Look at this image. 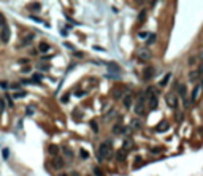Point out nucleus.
<instances>
[{"instance_id":"3","label":"nucleus","mask_w":203,"mask_h":176,"mask_svg":"<svg viewBox=\"0 0 203 176\" xmlns=\"http://www.w3.org/2000/svg\"><path fill=\"white\" fill-rule=\"evenodd\" d=\"M151 57H152V54H151V51L148 48H141L140 51H138V59H140L141 62H148Z\"/></svg>"},{"instance_id":"38","label":"nucleus","mask_w":203,"mask_h":176,"mask_svg":"<svg viewBox=\"0 0 203 176\" xmlns=\"http://www.w3.org/2000/svg\"><path fill=\"white\" fill-rule=\"evenodd\" d=\"M81 157H84V159H87L89 157V154H87L86 151H81Z\"/></svg>"},{"instance_id":"39","label":"nucleus","mask_w":203,"mask_h":176,"mask_svg":"<svg viewBox=\"0 0 203 176\" xmlns=\"http://www.w3.org/2000/svg\"><path fill=\"white\" fill-rule=\"evenodd\" d=\"M197 72H198V73H200V76L203 75V63H202V65H200V67H198V70H197Z\"/></svg>"},{"instance_id":"35","label":"nucleus","mask_w":203,"mask_h":176,"mask_svg":"<svg viewBox=\"0 0 203 176\" xmlns=\"http://www.w3.org/2000/svg\"><path fill=\"white\" fill-rule=\"evenodd\" d=\"M0 87H2V89H8V83L2 81V83H0Z\"/></svg>"},{"instance_id":"4","label":"nucleus","mask_w":203,"mask_h":176,"mask_svg":"<svg viewBox=\"0 0 203 176\" xmlns=\"http://www.w3.org/2000/svg\"><path fill=\"white\" fill-rule=\"evenodd\" d=\"M51 165H52L56 170H62L64 168V165H65V160H64L62 157H59V155H56V157L51 160Z\"/></svg>"},{"instance_id":"42","label":"nucleus","mask_w":203,"mask_h":176,"mask_svg":"<svg viewBox=\"0 0 203 176\" xmlns=\"http://www.w3.org/2000/svg\"><path fill=\"white\" fill-rule=\"evenodd\" d=\"M72 176H79V175H78V173H72Z\"/></svg>"},{"instance_id":"43","label":"nucleus","mask_w":203,"mask_h":176,"mask_svg":"<svg viewBox=\"0 0 203 176\" xmlns=\"http://www.w3.org/2000/svg\"><path fill=\"white\" fill-rule=\"evenodd\" d=\"M60 176H67V175H60Z\"/></svg>"},{"instance_id":"27","label":"nucleus","mask_w":203,"mask_h":176,"mask_svg":"<svg viewBox=\"0 0 203 176\" xmlns=\"http://www.w3.org/2000/svg\"><path fill=\"white\" fill-rule=\"evenodd\" d=\"M5 26H6V21H5V18H3V14L0 13V30H2Z\"/></svg>"},{"instance_id":"31","label":"nucleus","mask_w":203,"mask_h":176,"mask_svg":"<svg viewBox=\"0 0 203 176\" xmlns=\"http://www.w3.org/2000/svg\"><path fill=\"white\" fill-rule=\"evenodd\" d=\"M94 173H95V176H103V171H102L100 168H97V167L94 168Z\"/></svg>"},{"instance_id":"18","label":"nucleus","mask_w":203,"mask_h":176,"mask_svg":"<svg viewBox=\"0 0 203 176\" xmlns=\"http://www.w3.org/2000/svg\"><path fill=\"white\" fill-rule=\"evenodd\" d=\"M170 78H171V73H167V75H165L164 78H162V79H160V83H159V86H160V87H165V86H167V83H168V81H170Z\"/></svg>"},{"instance_id":"30","label":"nucleus","mask_w":203,"mask_h":176,"mask_svg":"<svg viewBox=\"0 0 203 176\" xmlns=\"http://www.w3.org/2000/svg\"><path fill=\"white\" fill-rule=\"evenodd\" d=\"M2 155H3V159H5V160H6V159H8V155H10V151L6 149V148H5V149L2 151Z\"/></svg>"},{"instance_id":"5","label":"nucleus","mask_w":203,"mask_h":176,"mask_svg":"<svg viewBox=\"0 0 203 176\" xmlns=\"http://www.w3.org/2000/svg\"><path fill=\"white\" fill-rule=\"evenodd\" d=\"M0 40H2V43H8L10 41V29H8V26H5L2 30H0Z\"/></svg>"},{"instance_id":"37","label":"nucleus","mask_w":203,"mask_h":176,"mask_svg":"<svg viewBox=\"0 0 203 176\" xmlns=\"http://www.w3.org/2000/svg\"><path fill=\"white\" fill-rule=\"evenodd\" d=\"M27 114H33V106H27Z\"/></svg>"},{"instance_id":"16","label":"nucleus","mask_w":203,"mask_h":176,"mask_svg":"<svg viewBox=\"0 0 203 176\" xmlns=\"http://www.w3.org/2000/svg\"><path fill=\"white\" fill-rule=\"evenodd\" d=\"M49 49H51V46L48 45V43H45V41H41L38 45V51H40V52H48Z\"/></svg>"},{"instance_id":"8","label":"nucleus","mask_w":203,"mask_h":176,"mask_svg":"<svg viewBox=\"0 0 203 176\" xmlns=\"http://www.w3.org/2000/svg\"><path fill=\"white\" fill-rule=\"evenodd\" d=\"M200 90H202V86L198 84V86H195V89H194V92H192V97H191V100H189V103H195L198 99V95H200Z\"/></svg>"},{"instance_id":"10","label":"nucleus","mask_w":203,"mask_h":176,"mask_svg":"<svg viewBox=\"0 0 203 176\" xmlns=\"http://www.w3.org/2000/svg\"><path fill=\"white\" fill-rule=\"evenodd\" d=\"M116 160L117 162H126L127 160V151H124V149L116 151Z\"/></svg>"},{"instance_id":"14","label":"nucleus","mask_w":203,"mask_h":176,"mask_svg":"<svg viewBox=\"0 0 203 176\" xmlns=\"http://www.w3.org/2000/svg\"><path fill=\"white\" fill-rule=\"evenodd\" d=\"M148 100H149V108L151 110L157 108V97H155L154 94H149V95H148Z\"/></svg>"},{"instance_id":"40","label":"nucleus","mask_w":203,"mask_h":176,"mask_svg":"<svg viewBox=\"0 0 203 176\" xmlns=\"http://www.w3.org/2000/svg\"><path fill=\"white\" fill-rule=\"evenodd\" d=\"M38 68H41V70H46V68H49V67H48V65H41V63H40V65H38Z\"/></svg>"},{"instance_id":"21","label":"nucleus","mask_w":203,"mask_h":176,"mask_svg":"<svg viewBox=\"0 0 203 176\" xmlns=\"http://www.w3.org/2000/svg\"><path fill=\"white\" fill-rule=\"evenodd\" d=\"M29 8H30V11H40L41 5H40L38 2H35V3H30V5H29Z\"/></svg>"},{"instance_id":"26","label":"nucleus","mask_w":203,"mask_h":176,"mask_svg":"<svg viewBox=\"0 0 203 176\" xmlns=\"http://www.w3.org/2000/svg\"><path fill=\"white\" fill-rule=\"evenodd\" d=\"M155 38H157V35H155V33H151V35L148 37V45H151V43H154V41H155Z\"/></svg>"},{"instance_id":"11","label":"nucleus","mask_w":203,"mask_h":176,"mask_svg":"<svg viewBox=\"0 0 203 176\" xmlns=\"http://www.w3.org/2000/svg\"><path fill=\"white\" fill-rule=\"evenodd\" d=\"M170 128V124H168V121H160V122L157 124V127H155V130L157 132H165Z\"/></svg>"},{"instance_id":"13","label":"nucleus","mask_w":203,"mask_h":176,"mask_svg":"<svg viewBox=\"0 0 203 176\" xmlns=\"http://www.w3.org/2000/svg\"><path fill=\"white\" fill-rule=\"evenodd\" d=\"M126 132H127V128L124 126H121V124H116V126L113 127V133L114 135H122V133H126Z\"/></svg>"},{"instance_id":"25","label":"nucleus","mask_w":203,"mask_h":176,"mask_svg":"<svg viewBox=\"0 0 203 176\" xmlns=\"http://www.w3.org/2000/svg\"><path fill=\"white\" fill-rule=\"evenodd\" d=\"M144 19H146V10H141V13L138 14V21L144 22Z\"/></svg>"},{"instance_id":"6","label":"nucleus","mask_w":203,"mask_h":176,"mask_svg":"<svg viewBox=\"0 0 203 176\" xmlns=\"http://www.w3.org/2000/svg\"><path fill=\"white\" fill-rule=\"evenodd\" d=\"M135 114L137 116H143L144 113H146V108H144V103H141V101H138L137 105H135Z\"/></svg>"},{"instance_id":"28","label":"nucleus","mask_w":203,"mask_h":176,"mask_svg":"<svg viewBox=\"0 0 203 176\" xmlns=\"http://www.w3.org/2000/svg\"><path fill=\"white\" fill-rule=\"evenodd\" d=\"M89 124H90V127H92V130L97 133V132H99V126H97V122H95V121H90Z\"/></svg>"},{"instance_id":"19","label":"nucleus","mask_w":203,"mask_h":176,"mask_svg":"<svg viewBox=\"0 0 203 176\" xmlns=\"http://www.w3.org/2000/svg\"><path fill=\"white\" fill-rule=\"evenodd\" d=\"M122 103H124V106H126V108H130L132 106V95H124Z\"/></svg>"},{"instance_id":"29","label":"nucleus","mask_w":203,"mask_h":176,"mask_svg":"<svg viewBox=\"0 0 203 176\" xmlns=\"http://www.w3.org/2000/svg\"><path fill=\"white\" fill-rule=\"evenodd\" d=\"M187 62H189V65H195V63H197V57H194V56H192V57H189V60H187Z\"/></svg>"},{"instance_id":"2","label":"nucleus","mask_w":203,"mask_h":176,"mask_svg":"<svg viewBox=\"0 0 203 176\" xmlns=\"http://www.w3.org/2000/svg\"><path fill=\"white\" fill-rule=\"evenodd\" d=\"M165 103L168 105L170 108H178V97H176V94H173V92H168L167 95H165Z\"/></svg>"},{"instance_id":"17","label":"nucleus","mask_w":203,"mask_h":176,"mask_svg":"<svg viewBox=\"0 0 203 176\" xmlns=\"http://www.w3.org/2000/svg\"><path fill=\"white\" fill-rule=\"evenodd\" d=\"M200 78V73L197 72V70H194V72H191L189 73V79H191V83H195V81Z\"/></svg>"},{"instance_id":"1","label":"nucleus","mask_w":203,"mask_h":176,"mask_svg":"<svg viewBox=\"0 0 203 176\" xmlns=\"http://www.w3.org/2000/svg\"><path fill=\"white\" fill-rule=\"evenodd\" d=\"M113 141L111 140H106L105 143H102L99 146V160L103 162V160H108V159H111V155H113Z\"/></svg>"},{"instance_id":"12","label":"nucleus","mask_w":203,"mask_h":176,"mask_svg":"<svg viewBox=\"0 0 203 176\" xmlns=\"http://www.w3.org/2000/svg\"><path fill=\"white\" fill-rule=\"evenodd\" d=\"M154 76V67H146V68H144V73H143V78L144 79H151V78Z\"/></svg>"},{"instance_id":"41","label":"nucleus","mask_w":203,"mask_h":176,"mask_svg":"<svg viewBox=\"0 0 203 176\" xmlns=\"http://www.w3.org/2000/svg\"><path fill=\"white\" fill-rule=\"evenodd\" d=\"M200 59H202V62H203V51L200 52Z\"/></svg>"},{"instance_id":"23","label":"nucleus","mask_w":203,"mask_h":176,"mask_svg":"<svg viewBox=\"0 0 203 176\" xmlns=\"http://www.w3.org/2000/svg\"><path fill=\"white\" fill-rule=\"evenodd\" d=\"M165 149L162 146H155V148H151V154H162Z\"/></svg>"},{"instance_id":"33","label":"nucleus","mask_w":203,"mask_h":176,"mask_svg":"<svg viewBox=\"0 0 203 176\" xmlns=\"http://www.w3.org/2000/svg\"><path fill=\"white\" fill-rule=\"evenodd\" d=\"M22 97H26V92H18L14 95V99H22Z\"/></svg>"},{"instance_id":"34","label":"nucleus","mask_w":203,"mask_h":176,"mask_svg":"<svg viewBox=\"0 0 203 176\" xmlns=\"http://www.w3.org/2000/svg\"><path fill=\"white\" fill-rule=\"evenodd\" d=\"M148 37V32H140L138 33V38H146Z\"/></svg>"},{"instance_id":"7","label":"nucleus","mask_w":203,"mask_h":176,"mask_svg":"<svg viewBox=\"0 0 203 176\" xmlns=\"http://www.w3.org/2000/svg\"><path fill=\"white\" fill-rule=\"evenodd\" d=\"M124 92H126V90H124L122 87H116V89L113 90V99H114V100H121L124 95H126Z\"/></svg>"},{"instance_id":"20","label":"nucleus","mask_w":203,"mask_h":176,"mask_svg":"<svg viewBox=\"0 0 203 176\" xmlns=\"http://www.w3.org/2000/svg\"><path fill=\"white\" fill-rule=\"evenodd\" d=\"M132 146H133L132 140H126V141H124V144H122V149L128 152V149H132Z\"/></svg>"},{"instance_id":"22","label":"nucleus","mask_w":203,"mask_h":176,"mask_svg":"<svg viewBox=\"0 0 203 176\" xmlns=\"http://www.w3.org/2000/svg\"><path fill=\"white\" fill-rule=\"evenodd\" d=\"M48 151H49V154H51V155H54V157H56V155H57V152H59V148H57L56 144H51Z\"/></svg>"},{"instance_id":"24","label":"nucleus","mask_w":203,"mask_h":176,"mask_svg":"<svg viewBox=\"0 0 203 176\" xmlns=\"http://www.w3.org/2000/svg\"><path fill=\"white\" fill-rule=\"evenodd\" d=\"M62 149H64V154H65L67 157H68V159H73V151H72V149H68V148H62Z\"/></svg>"},{"instance_id":"36","label":"nucleus","mask_w":203,"mask_h":176,"mask_svg":"<svg viewBox=\"0 0 203 176\" xmlns=\"http://www.w3.org/2000/svg\"><path fill=\"white\" fill-rule=\"evenodd\" d=\"M6 101H8L10 106H13V100H11V97H10V95H6Z\"/></svg>"},{"instance_id":"32","label":"nucleus","mask_w":203,"mask_h":176,"mask_svg":"<svg viewBox=\"0 0 203 176\" xmlns=\"http://www.w3.org/2000/svg\"><path fill=\"white\" fill-rule=\"evenodd\" d=\"M132 127H133V128H140L141 124L138 122V121H132Z\"/></svg>"},{"instance_id":"9","label":"nucleus","mask_w":203,"mask_h":176,"mask_svg":"<svg viewBox=\"0 0 203 176\" xmlns=\"http://www.w3.org/2000/svg\"><path fill=\"white\" fill-rule=\"evenodd\" d=\"M33 38H35V35H33V33H27L26 37H22V40H21V46L30 45V43L33 41Z\"/></svg>"},{"instance_id":"15","label":"nucleus","mask_w":203,"mask_h":176,"mask_svg":"<svg viewBox=\"0 0 203 176\" xmlns=\"http://www.w3.org/2000/svg\"><path fill=\"white\" fill-rule=\"evenodd\" d=\"M178 92H179V97H182V99H186V94H187V87H186V84H178Z\"/></svg>"}]
</instances>
